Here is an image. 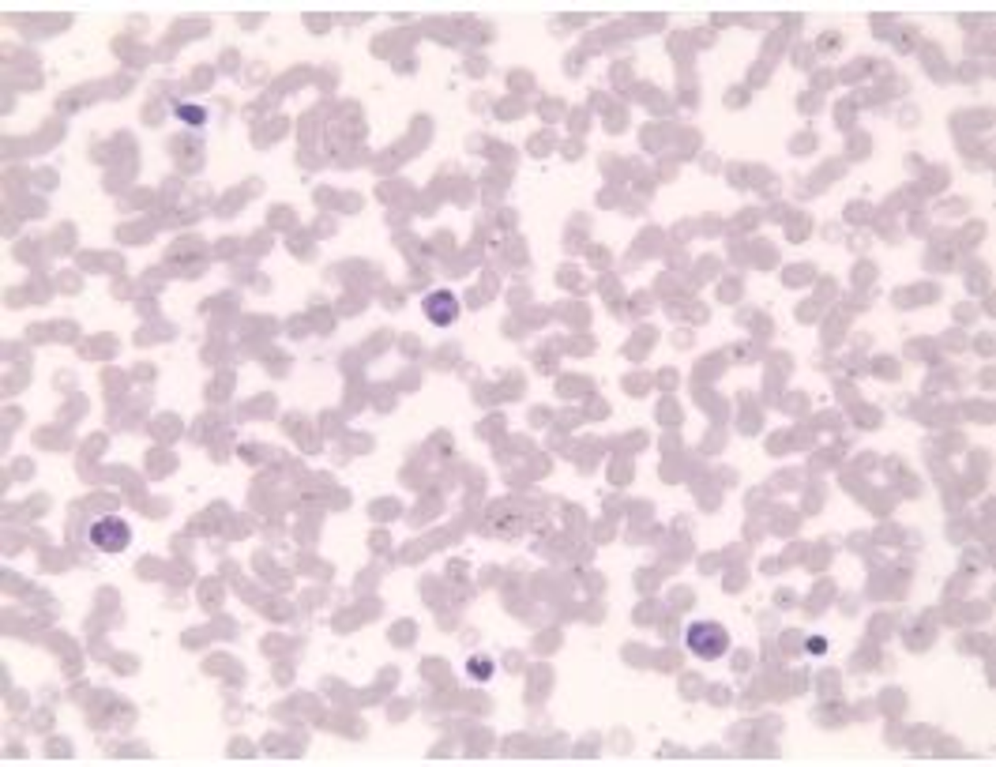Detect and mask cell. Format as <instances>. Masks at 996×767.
Returning <instances> with one entry per match:
<instances>
[{
  "label": "cell",
  "mask_w": 996,
  "mask_h": 767,
  "mask_svg": "<svg viewBox=\"0 0 996 767\" xmlns=\"http://www.w3.org/2000/svg\"><path fill=\"white\" fill-rule=\"evenodd\" d=\"M87 539L98 553H124L132 546V527L124 523L121 516H98L91 527H87Z\"/></svg>",
  "instance_id": "cell-2"
},
{
  "label": "cell",
  "mask_w": 996,
  "mask_h": 767,
  "mask_svg": "<svg viewBox=\"0 0 996 767\" xmlns=\"http://www.w3.org/2000/svg\"><path fill=\"white\" fill-rule=\"evenodd\" d=\"M489 670H493L489 662H474V666H470V674H478V677H489Z\"/></svg>",
  "instance_id": "cell-4"
},
{
  "label": "cell",
  "mask_w": 996,
  "mask_h": 767,
  "mask_svg": "<svg viewBox=\"0 0 996 767\" xmlns=\"http://www.w3.org/2000/svg\"><path fill=\"white\" fill-rule=\"evenodd\" d=\"M185 121H203V110H181Z\"/></svg>",
  "instance_id": "cell-5"
},
{
  "label": "cell",
  "mask_w": 996,
  "mask_h": 767,
  "mask_svg": "<svg viewBox=\"0 0 996 767\" xmlns=\"http://www.w3.org/2000/svg\"><path fill=\"white\" fill-rule=\"evenodd\" d=\"M684 644L696 658L714 662V658H722L730 651V632L722 625H714V621H696V625H688Z\"/></svg>",
  "instance_id": "cell-1"
},
{
  "label": "cell",
  "mask_w": 996,
  "mask_h": 767,
  "mask_svg": "<svg viewBox=\"0 0 996 767\" xmlns=\"http://www.w3.org/2000/svg\"><path fill=\"white\" fill-rule=\"evenodd\" d=\"M421 309L429 316V324H455L459 320V297L451 290H437L421 301Z\"/></svg>",
  "instance_id": "cell-3"
}]
</instances>
